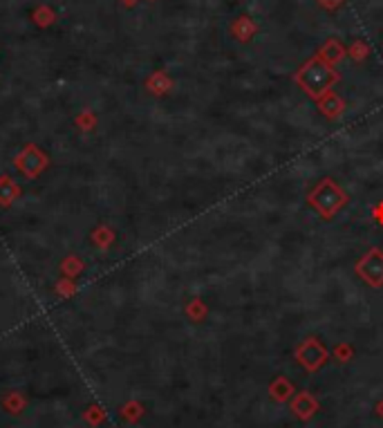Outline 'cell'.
<instances>
[{
	"instance_id": "obj_1",
	"label": "cell",
	"mask_w": 383,
	"mask_h": 428,
	"mask_svg": "<svg viewBox=\"0 0 383 428\" xmlns=\"http://www.w3.org/2000/svg\"><path fill=\"white\" fill-rule=\"evenodd\" d=\"M237 34H242V38H249V34L253 32V25L249 23V20H247V16L240 20V23H237Z\"/></svg>"
},
{
	"instance_id": "obj_2",
	"label": "cell",
	"mask_w": 383,
	"mask_h": 428,
	"mask_svg": "<svg viewBox=\"0 0 383 428\" xmlns=\"http://www.w3.org/2000/svg\"><path fill=\"white\" fill-rule=\"evenodd\" d=\"M320 3L327 5V7H336V5L341 3V0H320Z\"/></svg>"
}]
</instances>
